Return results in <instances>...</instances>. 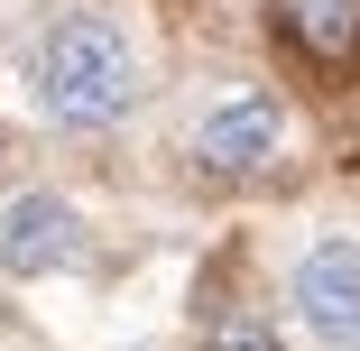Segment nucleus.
Wrapping results in <instances>:
<instances>
[{
  "label": "nucleus",
  "mask_w": 360,
  "mask_h": 351,
  "mask_svg": "<svg viewBox=\"0 0 360 351\" xmlns=\"http://www.w3.org/2000/svg\"><path fill=\"white\" fill-rule=\"evenodd\" d=\"M84 259V213L65 194H10L0 203V268L10 277H56Z\"/></svg>",
  "instance_id": "nucleus-3"
},
{
  "label": "nucleus",
  "mask_w": 360,
  "mask_h": 351,
  "mask_svg": "<svg viewBox=\"0 0 360 351\" xmlns=\"http://www.w3.org/2000/svg\"><path fill=\"white\" fill-rule=\"evenodd\" d=\"M277 148H286L277 93H240V102H222V111L194 120V167H203V176H268Z\"/></svg>",
  "instance_id": "nucleus-2"
},
{
  "label": "nucleus",
  "mask_w": 360,
  "mask_h": 351,
  "mask_svg": "<svg viewBox=\"0 0 360 351\" xmlns=\"http://www.w3.org/2000/svg\"><path fill=\"white\" fill-rule=\"evenodd\" d=\"M203 351H286V342H277V324H259L250 305H222V314L203 324Z\"/></svg>",
  "instance_id": "nucleus-6"
},
{
  "label": "nucleus",
  "mask_w": 360,
  "mask_h": 351,
  "mask_svg": "<svg viewBox=\"0 0 360 351\" xmlns=\"http://www.w3.org/2000/svg\"><path fill=\"white\" fill-rule=\"evenodd\" d=\"M268 28L296 46L314 75H360V0H277Z\"/></svg>",
  "instance_id": "nucleus-5"
},
{
  "label": "nucleus",
  "mask_w": 360,
  "mask_h": 351,
  "mask_svg": "<svg viewBox=\"0 0 360 351\" xmlns=\"http://www.w3.org/2000/svg\"><path fill=\"white\" fill-rule=\"evenodd\" d=\"M28 84H37L46 120H65V129H111L139 93H148V65H139V46H129V28H120L111 10H65V19L37 37Z\"/></svg>",
  "instance_id": "nucleus-1"
},
{
  "label": "nucleus",
  "mask_w": 360,
  "mask_h": 351,
  "mask_svg": "<svg viewBox=\"0 0 360 351\" xmlns=\"http://www.w3.org/2000/svg\"><path fill=\"white\" fill-rule=\"evenodd\" d=\"M296 314L333 342V351H360V241H314L305 268H296Z\"/></svg>",
  "instance_id": "nucleus-4"
}]
</instances>
